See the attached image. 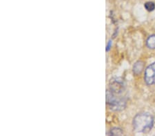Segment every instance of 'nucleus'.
Masks as SVG:
<instances>
[{
    "mask_svg": "<svg viewBox=\"0 0 155 136\" xmlns=\"http://www.w3.org/2000/svg\"><path fill=\"white\" fill-rule=\"evenodd\" d=\"M133 128L137 133H147L154 125V118L149 113H141L133 119Z\"/></svg>",
    "mask_w": 155,
    "mask_h": 136,
    "instance_id": "obj_1",
    "label": "nucleus"
},
{
    "mask_svg": "<svg viewBox=\"0 0 155 136\" xmlns=\"http://www.w3.org/2000/svg\"><path fill=\"white\" fill-rule=\"evenodd\" d=\"M106 103L114 111L123 110L126 105V101L121 94L112 92L110 90L106 91Z\"/></svg>",
    "mask_w": 155,
    "mask_h": 136,
    "instance_id": "obj_2",
    "label": "nucleus"
},
{
    "mask_svg": "<svg viewBox=\"0 0 155 136\" xmlns=\"http://www.w3.org/2000/svg\"><path fill=\"white\" fill-rule=\"evenodd\" d=\"M144 80L147 85H155V62L150 65L145 70Z\"/></svg>",
    "mask_w": 155,
    "mask_h": 136,
    "instance_id": "obj_3",
    "label": "nucleus"
},
{
    "mask_svg": "<svg viewBox=\"0 0 155 136\" xmlns=\"http://www.w3.org/2000/svg\"><path fill=\"white\" fill-rule=\"evenodd\" d=\"M143 63L142 61H138L134 64L133 66V72L136 74V75H138V74H141L142 70H143Z\"/></svg>",
    "mask_w": 155,
    "mask_h": 136,
    "instance_id": "obj_4",
    "label": "nucleus"
},
{
    "mask_svg": "<svg viewBox=\"0 0 155 136\" xmlns=\"http://www.w3.org/2000/svg\"><path fill=\"white\" fill-rule=\"evenodd\" d=\"M146 45L150 49H155V34L150 36L146 40Z\"/></svg>",
    "mask_w": 155,
    "mask_h": 136,
    "instance_id": "obj_5",
    "label": "nucleus"
},
{
    "mask_svg": "<svg viewBox=\"0 0 155 136\" xmlns=\"http://www.w3.org/2000/svg\"><path fill=\"white\" fill-rule=\"evenodd\" d=\"M144 7L146 8L147 11H153L155 9V4L152 2H146V4H144Z\"/></svg>",
    "mask_w": 155,
    "mask_h": 136,
    "instance_id": "obj_6",
    "label": "nucleus"
},
{
    "mask_svg": "<svg viewBox=\"0 0 155 136\" xmlns=\"http://www.w3.org/2000/svg\"><path fill=\"white\" fill-rule=\"evenodd\" d=\"M123 131L119 128H113L112 129L110 130V135H123Z\"/></svg>",
    "mask_w": 155,
    "mask_h": 136,
    "instance_id": "obj_7",
    "label": "nucleus"
},
{
    "mask_svg": "<svg viewBox=\"0 0 155 136\" xmlns=\"http://www.w3.org/2000/svg\"><path fill=\"white\" fill-rule=\"evenodd\" d=\"M111 46H112V41H109L108 43H107V47H106V51H109V49H110V48Z\"/></svg>",
    "mask_w": 155,
    "mask_h": 136,
    "instance_id": "obj_8",
    "label": "nucleus"
}]
</instances>
